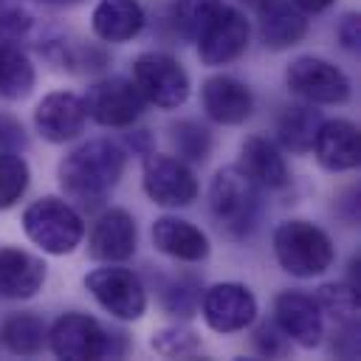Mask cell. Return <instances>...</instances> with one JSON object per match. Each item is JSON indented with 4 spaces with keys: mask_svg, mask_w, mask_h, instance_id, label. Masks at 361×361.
Returning a JSON list of instances; mask_svg holds the SVG:
<instances>
[{
    "mask_svg": "<svg viewBox=\"0 0 361 361\" xmlns=\"http://www.w3.org/2000/svg\"><path fill=\"white\" fill-rule=\"evenodd\" d=\"M124 166H127V152L118 144L107 138H93L62 158L59 186L71 200L90 209L99 206L104 195L118 183Z\"/></svg>",
    "mask_w": 361,
    "mask_h": 361,
    "instance_id": "cell-1",
    "label": "cell"
},
{
    "mask_svg": "<svg viewBox=\"0 0 361 361\" xmlns=\"http://www.w3.org/2000/svg\"><path fill=\"white\" fill-rule=\"evenodd\" d=\"M274 257L282 271L299 279L324 274L333 265V240L307 220H285L274 231Z\"/></svg>",
    "mask_w": 361,
    "mask_h": 361,
    "instance_id": "cell-2",
    "label": "cell"
},
{
    "mask_svg": "<svg viewBox=\"0 0 361 361\" xmlns=\"http://www.w3.org/2000/svg\"><path fill=\"white\" fill-rule=\"evenodd\" d=\"M209 206L214 220L228 237H245L259 217V186L240 169L226 166L214 175L209 186Z\"/></svg>",
    "mask_w": 361,
    "mask_h": 361,
    "instance_id": "cell-3",
    "label": "cell"
},
{
    "mask_svg": "<svg viewBox=\"0 0 361 361\" xmlns=\"http://www.w3.org/2000/svg\"><path fill=\"white\" fill-rule=\"evenodd\" d=\"M48 347L56 358L71 361H96L113 358L124 350V333H110L87 313H62L48 330Z\"/></svg>",
    "mask_w": 361,
    "mask_h": 361,
    "instance_id": "cell-4",
    "label": "cell"
},
{
    "mask_svg": "<svg viewBox=\"0 0 361 361\" xmlns=\"http://www.w3.org/2000/svg\"><path fill=\"white\" fill-rule=\"evenodd\" d=\"M23 228L34 245H39L45 254H54V257L71 254L85 237L82 214L71 203L54 195L34 200L23 212Z\"/></svg>",
    "mask_w": 361,
    "mask_h": 361,
    "instance_id": "cell-5",
    "label": "cell"
},
{
    "mask_svg": "<svg viewBox=\"0 0 361 361\" xmlns=\"http://www.w3.org/2000/svg\"><path fill=\"white\" fill-rule=\"evenodd\" d=\"M85 288L93 293V299L116 319L135 322L147 310V290L141 279L116 262H104V268H93L85 276Z\"/></svg>",
    "mask_w": 361,
    "mask_h": 361,
    "instance_id": "cell-6",
    "label": "cell"
},
{
    "mask_svg": "<svg viewBox=\"0 0 361 361\" xmlns=\"http://www.w3.org/2000/svg\"><path fill=\"white\" fill-rule=\"evenodd\" d=\"M133 82L147 102H152L155 107H164V110L183 104L189 96V76H186L183 65L164 51L141 54L133 62Z\"/></svg>",
    "mask_w": 361,
    "mask_h": 361,
    "instance_id": "cell-7",
    "label": "cell"
},
{
    "mask_svg": "<svg viewBox=\"0 0 361 361\" xmlns=\"http://www.w3.org/2000/svg\"><path fill=\"white\" fill-rule=\"evenodd\" d=\"M285 82L310 104H341L350 99V79L322 56H296L285 71Z\"/></svg>",
    "mask_w": 361,
    "mask_h": 361,
    "instance_id": "cell-8",
    "label": "cell"
},
{
    "mask_svg": "<svg viewBox=\"0 0 361 361\" xmlns=\"http://www.w3.org/2000/svg\"><path fill=\"white\" fill-rule=\"evenodd\" d=\"M147 99L135 87V82L124 76H110L90 85L85 96L87 116L102 127H130L144 113Z\"/></svg>",
    "mask_w": 361,
    "mask_h": 361,
    "instance_id": "cell-9",
    "label": "cell"
},
{
    "mask_svg": "<svg viewBox=\"0 0 361 361\" xmlns=\"http://www.w3.org/2000/svg\"><path fill=\"white\" fill-rule=\"evenodd\" d=\"M144 192L158 206L180 209L197 197V178L186 166V161L152 152L144 161Z\"/></svg>",
    "mask_w": 361,
    "mask_h": 361,
    "instance_id": "cell-10",
    "label": "cell"
},
{
    "mask_svg": "<svg viewBox=\"0 0 361 361\" xmlns=\"http://www.w3.org/2000/svg\"><path fill=\"white\" fill-rule=\"evenodd\" d=\"M248 37H251V28H248L245 14L223 3L217 8V14L206 23V28L200 31V37L195 39L197 42L200 62L203 65H212V68L234 62L248 48Z\"/></svg>",
    "mask_w": 361,
    "mask_h": 361,
    "instance_id": "cell-11",
    "label": "cell"
},
{
    "mask_svg": "<svg viewBox=\"0 0 361 361\" xmlns=\"http://www.w3.org/2000/svg\"><path fill=\"white\" fill-rule=\"evenodd\" d=\"M200 313L212 330L237 333V330H245L257 319V299L240 282H217L203 290Z\"/></svg>",
    "mask_w": 361,
    "mask_h": 361,
    "instance_id": "cell-12",
    "label": "cell"
},
{
    "mask_svg": "<svg viewBox=\"0 0 361 361\" xmlns=\"http://www.w3.org/2000/svg\"><path fill=\"white\" fill-rule=\"evenodd\" d=\"M274 324L299 347H316L324 336V313L316 299L299 290H282L274 299Z\"/></svg>",
    "mask_w": 361,
    "mask_h": 361,
    "instance_id": "cell-13",
    "label": "cell"
},
{
    "mask_svg": "<svg viewBox=\"0 0 361 361\" xmlns=\"http://www.w3.org/2000/svg\"><path fill=\"white\" fill-rule=\"evenodd\" d=\"M85 121H87L85 99L76 93H68V90L48 93L34 110L37 133L51 144H65V141L76 138L85 130Z\"/></svg>",
    "mask_w": 361,
    "mask_h": 361,
    "instance_id": "cell-14",
    "label": "cell"
},
{
    "mask_svg": "<svg viewBox=\"0 0 361 361\" xmlns=\"http://www.w3.org/2000/svg\"><path fill=\"white\" fill-rule=\"evenodd\" d=\"M138 231L135 220L124 209H107L90 228L87 254L96 262H124L135 254Z\"/></svg>",
    "mask_w": 361,
    "mask_h": 361,
    "instance_id": "cell-15",
    "label": "cell"
},
{
    "mask_svg": "<svg viewBox=\"0 0 361 361\" xmlns=\"http://www.w3.org/2000/svg\"><path fill=\"white\" fill-rule=\"evenodd\" d=\"M313 152L319 164L330 172H347L355 169L361 161V138L358 127L347 118H330L319 124V133L313 138Z\"/></svg>",
    "mask_w": 361,
    "mask_h": 361,
    "instance_id": "cell-16",
    "label": "cell"
},
{
    "mask_svg": "<svg viewBox=\"0 0 361 361\" xmlns=\"http://www.w3.org/2000/svg\"><path fill=\"white\" fill-rule=\"evenodd\" d=\"M200 99H203L206 116L217 124H243L254 110L251 90L240 79L226 76V73L206 79L203 90H200Z\"/></svg>",
    "mask_w": 361,
    "mask_h": 361,
    "instance_id": "cell-17",
    "label": "cell"
},
{
    "mask_svg": "<svg viewBox=\"0 0 361 361\" xmlns=\"http://www.w3.org/2000/svg\"><path fill=\"white\" fill-rule=\"evenodd\" d=\"M259 14V39L271 51H285L305 39L307 20L290 0H262L257 6Z\"/></svg>",
    "mask_w": 361,
    "mask_h": 361,
    "instance_id": "cell-18",
    "label": "cell"
},
{
    "mask_svg": "<svg viewBox=\"0 0 361 361\" xmlns=\"http://www.w3.org/2000/svg\"><path fill=\"white\" fill-rule=\"evenodd\" d=\"M152 243L161 254L180 262H200L209 257V237L180 217H158L152 223Z\"/></svg>",
    "mask_w": 361,
    "mask_h": 361,
    "instance_id": "cell-19",
    "label": "cell"
},
{
    "mask_svg": "<svg viewBox=\"0 0 361 361\" xmlns=\"http://www.w3.org/2000/svg\"><path fill=\"white\" fill-rule=\"evenodd\" d=\"M45 282V262L20 248H0V296L31 299Z\"/></svg>",
    "mask_w": 361,
    "mask_h": 361,
    "instance_id": "cell-20",
    "label": "cell"
},
{
    "mask_svg": "<svg viewBox=\"0 0 361 361\" xmlns=\"http://www.w3.org/2000/svg\"><path fill=\"white\" fill-rule=\"evenodd\" d=\"M240 169L265 189H282L288 186V166L285 158L279 155V149L265 138V135H251L245 138L243 149H240Z\"/></svg>",
    "mask_w": 361,
    "mask_h": 361,
    "instance_id": "cell-21",
    "label": "cell"
},
{
    "mask_svg": "<svg viewBox=\"0 0 361 361\" xmlns=\"http://www.w3.org/2000/svg\"><path fill=\"white\" fill-rule=\"evenodd\" d=\"M147 17L135 0H99L93 8V31L104 42H127L141 34Z\"/></svg>",
    "mask_w": 361,
    "mask_h": 361,
    "instance_id": "cell-22",
    "label": "cell"
},
{
    "mask_svg": "<svg viewBox=\"0 0 361 361\" xmlns=\"http://www.w3.org/2000/svg\"><path fill=\"white\" fill-rule=\"evenodd\" d=\"M322 113L313 110V104H293L288 107L276 121V138L288 152L305 155L313 149V138L322 124Z\"/></svg>",
    "mask_w": 361,
    "mask_h": 361,
    "instance_id": "cell-23",
    "label": "cell"
},
{
    "mask_svg": "<svg viewBox=\"0 0 361 361\" xmlns=\"http://www.w3.org/2000/svg\"><path fill=\"white\" fill-rule=\"evenodd\" d=\"M45 338L48 327L37 313H11L0 324V344L14 355H37Z\"/></svg>",
    "mask_w": 361,
    "mask_h": 361,
    "instance_id": "cell-24",
    "label": "cell"
},
{
    "mask_svg": "<svg viewBox=\"0 0 361 361\" xmlns=\"http://www.w3.org/2000/svg\"><path fill=\"white\" fill-rule=\"evenodd\" d=\"M37 73L31 59L11 42L0 37V96L3 99H25L34 90Z\"/></svg>",
    "mask_w": 361,
    "mask_h": 361,
    "instance_id": "cell-25",
    "label": "cell"
},
{
    "mask_svg": "<svg viewBox=\"0 0 361 361\" xmlns=\"http://www.w3.org/2000/svg\"><path fill=\"white\" fill-rule=\"evenodd\" d=\"M220 6L223 0H172L166 20L180 39H197Z\"/></svg>",
    "mask_w": 361,
    "mask_h": 361,
    "instance_id": "cell-26",
    "label": "cell"
},
{
    "mask_svg": "<svg viewBox=\"0 0 361 361\" xmlns=\"http://www.w3.org/2000/svg\"><path fill=\"white\" fill-rule=\"evenodd\" d=\"M316 305L322 313H327L336 324H358V293L347 285H322L316 290Z\"/></svg>",
    "mask_w": 361,
    "mask_h": 361,
    "instance_id": "cell-27",
    "label": "cell"
},
{
    "mask_svg": "<svg viewBox=\"0 0 361 361\" xmlns=\"http://www.w3.org/2000/svg\"><path fill=\"white\" fill-rule=\"evenodd\" d=\"M169 141L180 161H206L212 149V133L197 121H175L169 127Z\"/></svg>",
    "mask_w": 361,
    "mask_h": 361,
    "instance_id": "cell-28",
    "label": "cell"
},
{
    "mask_svg": "<svg viewBox=\"0 0 361 361\" xmlns=\"http://www.w3.org/2000/svg\"><path fill=\"white\" fill-rule=\"evenodd\" d=\"M28 178V164L11 149H0V212L11 209L25 195Z\"/></svg>",
    "mask_w": 361,
    "mask_h": 361,
    "instance_id": "cell-29",
    "label": "cell"
},
{
    "mask_svg": "<svg viewBox=\"0 0 361 361\" xmlns=\"http://www.w3.org/2000/svg\"><path fill=\"white\" fill-rule=\"evenodd\" d=\"M161 305L172 316H180V319L195 316L200 307V282L195 276H178L166 282L161 290Z\"/></svg>",
    "mask_w": 361,
    "mask_h": 361,
    "instance_id": "cell-30",
    "label": "cell"
},
{
    "mask_svg": "<svg viewBox=\"0 0 361 361\" xmlns=\"http://www.w3.org/2000/svg\"><path fill=\"white\" fill-rule=\"evenodd\" d=\"M152 350L158 355H166V358H183V355H192L200 350V338L195 330L183 327V324H172V327H161L158 333H152Z\"/></svg>",
    "mask_w": 361,
    "mask_h": 361,
    "instance_id": "cell-31",
    "label": "cell"
},
{
    "mask_svg": "<svg viewBox=\"0 0 361 361\" xmlns=\"http://www.w3.org/2000/svg\"><path fill=\"white\" fill-rule=\"evenodd\" d=\"M37 17L31 14V8L20 0H0V37L3 39H20L28 37L34 28Z\"/></svg>",
    "mask_w": 361,
    "mask_h": 361,
    "instance_id": "cell-32",
    "label": "cell"
},
{
    "mask_svg": "<svg viewBox=\"0 0 361 361\" xmlns=\"http://www.w3.org/2000/svg\"><path fill=\"white\" fill-rule=\"evenodd\" d=\"M254 347H257V353L259 355H265V358H282V355H288L290 353V338L276 327V324H259L257 330H254Z\"/></svg>",
    "mask_w": 361,
    "mask_h": 361,
    "instance_id": "cell-33",
    "label": "cell"
},
{
    "mask_svg": "<svg viewBox=\"0 0 361 361\" xmlns=\"http://www.w3.org/2000/svg\"><path fill=\"white\" fill-rule=\"evenodd\" d=\"M338 39L347 51H358L361 45V20L358 14H344L338 23Z\"/></svg>",
    "mask_w": 361,
    "mask_h": 361,
    "instance_id": "cell-34",
    "label": "cell"
},
{
    "mask_svg": "<svg viewBox=\"0 0 361 361\" xmlns=\"http://www.w3.org/2000/svg\"><path fill=\"white\" fill-rule=\"evenodd\" d=\"M23 141H25V138H23V127H20L14 118L0 116V149L17 147V144H23Z\"/></svg>",
    "mask_w": 361,
    "mask_h": 361,
    "instance_id": "cell-35",
    "label": "cell"
},
{
    "mask_svg": "<svg viewBox=\"0 0 361 361\" xmlns=\"http://www.w3.org/2000/svg\"><path fill=\"white\" fill-rule=\"evenodd\" d=\"M299 11H305V14H319V11H324V8H330L336 0H290Z\"/></svg>",
    "mask_w": 361,
    "mask_h": 361,
    "instance_id": "cell-36",
    "label": "cell"
},
{
    "mask_svg": "<svg viewBox=\"0 0 361 361\" xmlns=\"http://www.w3.org/2000/svg\"><path fill=\"white\" fill-rule=\"evenodd\" d=\"M48 3H56V6H73V3H82V0H48Z\"/></svg>",
    "mask_w": 361,
    "mask_h": 361,
    "instance_id": "cell-37",
    "label": "cell"
},
{
    "mask_svg": "<svg viewBox=\"0 0 361 361\" xmlns=\"http://www.w3.org/2000/svg\"><path fill=\"white\" fill-rule=\"evenodd\" d=\"M243 3H248V6H254V8H257V6L262 3V0H243Z\"/></svg>",
    "mask_w": 361,
    "mask_h": 361,
    "instance_id": "cell-38",
    "label": "cell"
}]
</instances>
